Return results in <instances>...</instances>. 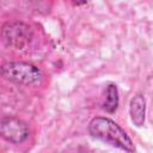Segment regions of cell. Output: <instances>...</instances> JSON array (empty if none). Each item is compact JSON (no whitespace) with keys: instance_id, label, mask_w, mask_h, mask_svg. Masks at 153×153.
<instances>
[{"instance_id":"obj_1","label":"cell","mask_w":153,"mask_h":153,"mask_svg":"<svg viewBox=\"0 0 153 153\" xmlns=\"http://www.w3.org/2000/svg\"><path fill=\"white\" fill-rule=\"evenodd\" d=\"M88 133L92 137L108 143L127 153L135 152V145L128 133L114 120L103 116L93 117L88 123Z\"/></svg>"},{"instance_id":"obj_2","label":"cell","mask_w":153,"mask_h":153,"mask_svg":"<svg viewBox=\"0 0 153 153\" xmlns=\"http://www.w3.org/2000/svg\"><path fill=\"white\" fill-rule=\"evenodd\" d=\"M1 75L11 82L24 86L39 85L43 80L42 71L37 66L24 61H12L4 63L1 66Z\"/></svg>"},{"instance_id":"obj_3","label":"cell","mask_w":153,"mask_h":153,"mask_svg":"<svg viewBox=\"0 0 153 153\" xmlns=\"http://www.w3.org/2000/svg\"><path fill=\"white\" fill-rule=\"evenodd\" d=\"M1 36L6 45L14 49H24L31 38V31L24 23L7 22L2 25Z\"/></svg>"},{"instance_id":"obj_4","label":"cell","mask_w":153,"mask_h":153,"mask_svg":"<svg viewBox=\"0 0 153 153\" xmlns=\"http://www.w3.org/2000/svg\"><path fill=\"white\" fill-rule=\"evenodd\" d=\"M0 134L11 143L19 145L29 139L30 130L24 121L13 116H7L0 122Z\"/></svg>"},{"instance_id":"obj_5","label":"cell","mask_w":153,"mask_h":153,"mask_svg":"<svg viewBox=\"0 0 153 153\" xmlns=\"http://www.w3.org/2000/svg\"><path fill=\"white\" fill-rule=\"evenodd\" d=\"M129 117L135 127H142L146 121V98L142 93H136L129 102Z\"/></svg>"},{"instance_id":"obj_6","label":"cell","mask_w":153,"mask_h":153,"mask_svg":"<svg viewBox=\"0 0 153 153\" xmlns=\"http://www.w3.org/2000/svg\"><path fill=\"white\" fill-rule=\"evenodd\" d=\"M120 104V96H118V88L116 84H109L105 88V100L103 103V110H105L108 114L116 112Z\"/></svg>"}]
</instances>
